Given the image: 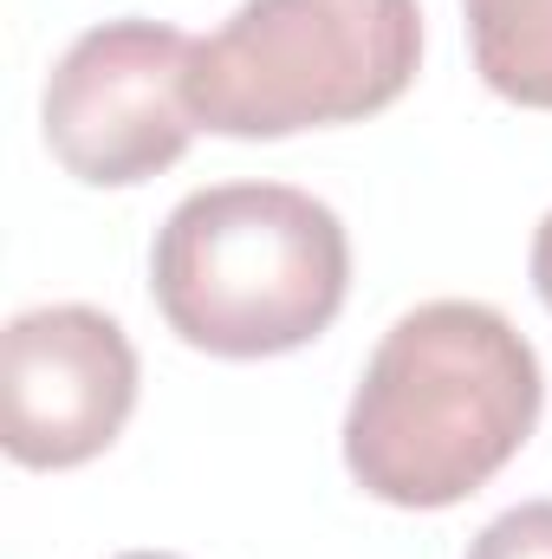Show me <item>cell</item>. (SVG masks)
Masks as SVG:
<instances>
[{"instance_id": "1", "label": "cell", "mask_w": 552, "mask_h": 559, "mask_svg": "<svg viewBox=\"0 0 552 559\" xmlns=\"http://www.w3.org/2000/svg\"><path fill=\"white\" fill-rule=\"evenodd\" d=\"M547 404L540 352L481 299L404 312L345 411V468L384 508H455L488 488L533 436Z\"/></svg>"}, {"instance_id": "2", "label": "cell", "mask_w": 552, "mask_h": 559, "mask_svg": "<svg viewBox=\"0 0 552 559\" xmlns=\"http://www.w3.org/2000/svg\"><path fill=\"white\" fill-rule=\"evenodd\" d=\"M149 293L182 345L208 358H279L338 319L351 241L345 222L292 182L195 189L156 228Z\"/></svg>"}, {"instance_id": "3", "label": "cell", "mask_w": 552, "mask_h": 559, "mask_svg": "<svg viewBox=\"0 0 552 559\" xmlns=\"http://www.w3.org/2000/svg\"><path fill=\"white\" fill-rule=\"evenodd\" d=\"M422 66L416 0H241L189 59V111L215 138L274 143L377 118Z\"/></svg>"}, {"instance_id": "4", "label": "cell", "mask_w": 552, "mask_h": 559, "mask_svg": "<svg viewBox=\"0 0 552 559\" xmlns=\"http://www.w3.org/2000/svg\"><path fill=\"white\" fill-rule=\"evenodd\" d=\"M195 39L156 20H105L65 46L39 118L52 156L92 189H137L182 163L202 131L189 111Z\"/></svg>"}, {"instance_id": "5", "label": "cell", "mask_w": 552, "mask_h": 559, "mask_svg": "<svg viewBox=\"0 0 552 559\" xmlns=\"http://www.w3.org/2000/svg\"><path fill=\"white\" fill-rule=\"evenodd\" d=\"M137 411V345L98 306H33L0 332V442L20 468H79Z\"/></svg>"}, {"instance_id": "6", "label": "cell", "mask_w": 552, "mask_h": 559, "mask_svg": "<svg viewBox=\"0 0 552 559\" xmlns=\"http://www.w3.org/2000/svg\"><path fill=\"white\" fill-rule=\"evenodd\" d=\"M468 52L494 98L552 111V0H461Z\"/></svg>"}, {"instance_id": "7", "label": "cell", "mask_w": 552, "mask_h": 559, "mask_svg": "<svg viewBox=\"0 0 552 559\" xmlns=\"http://www.w3.org/2000/svg\"><path fill=\"white\" fill-rule=\"evenodd\" d=\"M468 559H552V501H520L507 514H494Z\"/></svg>"}, {"instance_id": "8", "label": "cell", "mask_w": 552, "mask_h": 559, "mask_svg": "<svg viewBox=\"0 0 552 559\" xmlns=\"http://www.w3.org/2000/svg\"><path fill=\"white\" fill-rule=\"evenodd\" d=\"M533 286H540V299H547V312H552V209H547V222H540V235H533Z\"/></svg>"}, {"instance_id": "9", "label": "cell", "mask_w": 552, "mask_h": 559, "mask_svg": "<svg viewBox=\"0 0 552 559\" xmlns=\"http://www.w3.org/2000/svg\"><path fill=\"white\" fill-rule=\"evenodd\" d=\"M124 559H176V554H124Z\"/></svg>"}]
</instances>
